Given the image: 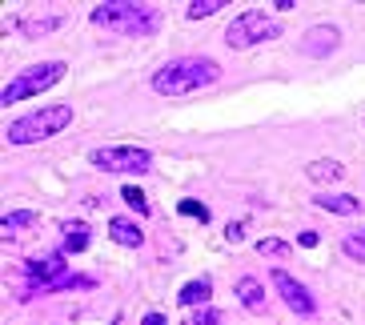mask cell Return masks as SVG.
<instances>
[{
  "label": "cell",
  "instance_id": "cell-9",
  "mask_svg": "<svg viewBox=\"0 0 365 325\" xmlns=\"http://www.w3.org/2000/svg\"><path fill=\"white\" fill-rule=\"evenodd\" d=\"M337 44H341L337 24H317V29H309V33L301 36V53L305 56H329V53H337Z\"/></svg>",
  "mask_w": 365,
  "mask_h": 325
},
{
  "label": "cell",
  "instance_id": "cell-8",
  "mask_svg": "<svg viewBox=\"0 0 365 325\" xmlns=\"http://www.w3.org/2000/svg\"><path fill=\"white\" fill-rule=\"evenodd\" d=\"M269 277H273V289L281 293V301L289 305V309H293L297 317H309L313 309H317V301H313V293L305 289V285H301L297 277H293V273H285V269L277 265V269L269 273Z\"/></svg>",
  "mask_w": 365,
  "mask_h": 325
},
{
  "label": "cell",
  "instance_id": "cell-18",
  "mask_svg": "<svg viewBox=\"0 0 365 325\" xmlns=\"http://www.w3.org/2000/svg\"><path fill=\"white\" fill-rule=\"evenodd\" d=\"M257 253H261V257H289L293 245H289V241H281V237H261L257 241Z\"/></svg>",
  "mask_w": 365,
  "mask_h": 325
},
{
  "label": "cell",
  "instance_id": "cell-2",
  "mask_svg": "<svg viewBox=\"0 0 365 325\" xmlns=\"http://www.w3.org/2000/svg\"><path fill=\"white\" fill-rule=\"evenodd\" d=\"M88 21L97 24V29H117V33H129V36H149V33H157L161 12L149 9V4H137V0H108V4L93 9Z\"/></svg>",
  "mask_w": 365,
  "mask_h": 325
},
{
  "label": "cell",
  "instance_id": "cell-14",
  "mask_svg": "<svg viewBox=\"0 0 365 325\" xmlns=\"http://www.w3.org/2000/svg\"><path fill=\"white\" fill-rule=\"evenodd\" d=\"M237 301L245 305V309H253V314L265 309V289H261L257 277H237Z\"/></svg>",
  "mask_w": 365,
  "mask_h": 325
},
{
  "label": "cell",
  "instance_id": "cell-13",
  "mask_svg": "<svg viewBox=\"0 0 365 325\" xmlns=\"http://www.w3.org/2000/svg\"><path fill=\"white\" fill-rule=\"evenodd\" d=\"M213 297V285H209V277H193V282H185L181 293H177V305L181 309H193V305H205Z\"/></svg>",
  "mask_w": 365,
  "mask_h": 325
},
{
  "label": "cell",
  "instance_id": "cell-4",
  "mask_svg": "<svg viewBox=\"0 0 365 325\" xmlns=\"http://www.w3.org/2000/svg\"><path fill=\"white\" fill-rule=\"evenodd\" d=\"M68 65L65 61H41V65H29L21 76H12L9 85H4V105H21V100L29 97H41V93H48V88L56 85V81H65Z\"/></svg>",
  "mask_w": 365,
  "mask_h": 325
},
{
  "label": "cell",
  "instance_id": "cell-21",
  "mask_svg": "<svg viewBox=\"0 0 365 325\" xmlns=\"http://www.w3.org/2000/svg\"><path fill=\"white\" fill-rule=\"evenodd\" d=\"M341 249H345V257L365 261V229H357V233H349V237L341 241Z\"/></svg>",
  "mask_w": 365,
  "mask_h": 325
},
{
  "label": "cell",
  "instance_id": "cell-1",
  "mask_svg": "<svg viewBox=\"0 0 365 325\" xmlns=\"http://www.w3.org/2000/svg\"><path fill=\"white\" fill-rule=\"evenodd\" d=\"M217 76H221V65L209 61V56H177V61H169L153 73L149 85L157 97H185V93L217 85Z\"/></svg>",
  "mask_w": 365,
  "mask_h": 325
},
{
  "label": "cell",
  "instance_id": "cell-11",
  "mask_svg": "<svg viewBox=\"0 0 365 325\" xmlns=\"http://www.w3.org/2000/svg\"><path fill=\"white\" fill-rule=\"evenodd\" d=\"M108 237L117 241V245H125V249H140V245H145L140 225H133V221H125V217H113V221H108Z\"/></svg>",
  "mask_w": 365,
  "mask_h": 325
},
{
  "label": "cell",
  "instance_id": "cell-23",
  "mask_svg": "<svg viewBox=\"0 0 365 325\" xmlns=\"http://www.w3.org/2000/svg\"><path fill=\"white\" fill-rule=\"evenodd\" d=\"M177 209H181V217H197V221H209V209H205L201 201H193V197H185V201H181Z\"/></svg>",
  "mask_w": 365,
  "mask_h": 325
},
{
  "label": "cell",
  "instance_id": "cell-17",
  "mask_svg": "<svg viewBox=\"0 0 365 325\" xmlns=\"http://www.w3.org/2000/svg\"><path fill=\"white\" fill-rule=\"evenodd\" d=\"M221 9H225V0H197V4L185 9V21H205V16H213Z\"/></svg>",
  "mask_w": 365,
  "mask_h": 325
},
{
  "label": "cell",
  "instance_id": "cell-20",
  "mask_svg": "<svg viewBox=\"0 0 365 325\" xmlns=\"http://www.w3.org/2000/svg\"><path fill=\"white\" fill-rule=\"evenodd\" d=\"M120 197H125V205H129L133 213L149 217V201H145V193H140L137 185H125V189H120Z\"/></svg>",
  "mask_w": 365,
  "mask_h": 325
},
{
  "label": "cell",
  "instance_id": "cell-12",
  "mask_svg": "<svg viewBox=\"0 0 365 325\" xmlns=\"http://www.w3.org/2000/svg\"><path fill=\"white\" fill-rule=\"evenodd\" d=\"M305 177H309L313 185H333L345 177V165L333 161V157H322V161H309L305 165Z\"/></svg>",
  "mask_w": 365,
  "mask_h": 325
},
{
  "label": "cell",
  "instance_id": "cell-27",
  "mask_svg": "<svg viewBox=\"0 0 365 325\" xmlns=\"http://www.w3.org/2000/svg\"><path fill=\"white\" fill-rule=\"evenodd\" d=\"M140 325H169V321H165V314H157V309H153V314L140 317Z\"/></svg>",
  "mask_w": 365,
  "mask_h": 325
},
{
  "label": "cell",
  "instance_id": "cell-3",
  "mask_svg": "<svg viewBox=\"0 0 365 325\" xmlns=\"http://www.w3.org/2000/svg\"><path fill=\"white\" fill-rule=\"evenodd\" d=\"M68 120H73V108L68 105H44L36 113H24L21 120H12L4 137H9V145H36V141L56 137V133H65Z\"/></svg>",
  "mask_w": 365,
  "mask_h": 325
},
{
  "label": "cell",
  "instance_id": "cell-22",
  "mask_svg": "<svg viewBox=\"0 0 365 325\" xmlns=\"http://www.w3.org/2000/svg\"><path fill=\"white\" fill-rule=\"evenodd\" d=\"M93 285H97V282L85 277V273H68L65 282H56V293H61V289H93Z\"/></svg>",
  "mask_w": 365,
  "mask_h": 325
},
{
  "label": "cell",
  "instance_id": "cell-19",
  "mask_svg": "<svg viewBox=\"0 0 365 325\" xmlns=\"http://www.w3.org/2000/svg\"><path fill=\"white\" fill-rule=\"evenodd\" d=\"M36 225V213L33 209H16V213L4 217V233H16V229H33Z\"/></svg>",
  "mask_w": 365,
  "mask_h": 325
},
{
  "label": "cell",
  "instance_id": "cell-5",
  "mask_svg": "<svg viewBox=\"0 0 365 325\" xmlns=\"http://www.w3.org/2000/svg\"><path fill=\"white\" fill-rule=\"evenodd\" d=\"M277 36H281V21H273V16H265V12H257V9L233 16L229 29H225V44L233 53L253 48V44H265V41H277Z\"/></svg>",
  "mask_w": 365,
  "mask_h": 325
},
{
  "label": "cell",
  "instance_id": "cell-15",
  "mask_svg": "<svg viewBox=\"0 0 365 325\" xmlns=\"http://www.w3.org/2000/svg\"><path fill=\"white\" fill-rule=\"evenodd\" d=\"M65 249L61 253H85L88 249V241H93V229L85 225V221H65Z\"/></svg>",
  "mask_w": 365,
  "mask_h": 325
},
{
  "label": "cell",
  "instance_id": "cell-16",
  "mask_svg": "<svg viewBox=\"0 0 365 325\" xmlns=\"http://www.w3.org/2000/svg\"><path fill=\"white\" fill-rule=\"evenodd\" d=\"M65 24V16H41V21H24V36H44V33H56Z\"/></svg>",
  "mask_w": 365,
  "mask_h": 325
},
{
  "label": "cell",
  "instance_id": "cell-10",
  "mask_svg": "<svg viewBox=\"0 0 365 325\" xmlns=\"http://www.w3.org/2000/svg\"><path fill=\"white\" fill-rule=\"evenodd\" d=\"M313 205L325 209V213H337V217H357L361 213V201L349 193H313Z\"/></svg>",
  "mask_w": 365,
  "mask_h": 325
},
{
  "label": "cell",
  "instance_id": "cell-25",
  "mask_svg": "<svg viewBox=\"0 0 365 325\" xmlns=\"http://www.w3.org/2000/svg\"><path fill=\"white\" fill-rule=\"evenodd\" d=\"M317 241H322V233H317V229H305V233L297 237V245H301V249H313Z\"/></svg>",
  "mask_w": 365,
  "mask_h": 325
},
{
  "label": "cell",
  "instance_id": "cell-6",
  "mask_svg": "<svg viewBox=\"0 0 365 325\" xmlns=\"http://www.w3.org/2000/svg\"><path fill=\"white\" fill-rule=\"evenodd\" d=\"M93 169L101 173H129V177H140V173H153V153L140 149V145H108V149H93Z\"/></svg>",
  "mask_w": 365,
  "mask_h": 325
},
{
  "label": "cell",
  "instance_id": "cell-7",
  "mask_svg": "<svg viewBox=\"0 0 365 325\" xmlns=\"http://www.w3.org/2000/svg\"><path fill=\"white\" fill-rule=\"evenodd\" d=\"M68 253H44V257L24 261V277H29V289L24 293H41V289H56V282L68 277Z\"/></svg>",
  "mask_w": 365,
  "mask_h": 325
},
{
  "label": "cell",
  "instance_id": "cell-24",
  "mask_svg": "<svg viewBox=\"0 0 365 325\" xmlns=\"http://www.w3.org/2000/svg\"><path fill=\"white\" fill-rule=\"evenodd\" d=\"M225 237H229V241H245V221H229V225H225Z\"/></svg>",
  "mask_w": 365,
  "mask_h": 325
},
{
  "label": "cell",
  "instance_id": "cell-26",
  "mask_svg": "<svg viewBox=\"0 0 365 325\" xmlns=\"http://www.w3.org/2000/svg\"><path fill=\"white\" fill-rule=\"evenodd\" d=\"M217 321H221L217 309H201V314H197V325H217Z\"/></svg>",
  "mask_w": 365,
  "mask_h": 325
}]
</instances>
